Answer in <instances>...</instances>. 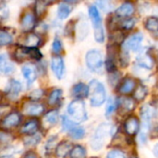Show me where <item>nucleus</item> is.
Returning a JSON list of instances; mask_svg holds the SVG:
<instances>
[{
	"mask_svg": "<svg viewBox=\"0 0 158 158\" xmlns=\"http://www.w3.org/2000/svg\"><path fill=\"white\" fill-rule=\"evenodd\" d=\"M89 97L90 103L93 106H101L106 99V92L104 85L96 81L93 80L89 84Z\"/></svg>",
	"mask_w": 158,
	"mask_h": 158,
	"instance_id": "f257e3e1",
	"label": "nucleus"
},
{
	"mask_svg": "<svg viewBox=\"0 0 158 158\" xmlns=\"http://www.w3.org/2000/svg\"><path fill=\"white\" fill-rule=\"evenodd\" d=\"M113 133V126L109 123H103L101 124L97 130L95 131L93 138H92V143L91 146L94 151L100 150L106 139L108 138L109 135Z\"/></svg>",
	"mask_w": 158,
	"mask_h": 158,
	"instance_id": "f03ea898",
	"label": "nucleus"
},
{
	"mask_svg": "<svg viewBox=\"0 0 158 158\" xmlns=\"http://www.w3.org/2000/svg\"><path fill=\"white\" fill-rule=\"evenodd\" d=\"M154 116V108L151 106H144L142 108L141 111V118H142V127H141V132H140V143H145L147 140L148 131L150 130L152 118Z\"/></svg>",
	"mask_w": 158,
	"mask_h": 158,
	"instance_id": "7ed1b4c3",
	"label": "nucleus"
},
{
	"mask_svg": "<svg viewBox=\"0 0 158 158\" xmlns=\"http://www.w3.org/2000/svg\"><path fill=\"white\" fill-rule=\"evenodd\" d=\"M68 113L77 122H82L88 118L85 105L81 100L72 101L68 106Z\"/></svg>",
	"mask_w": 158,
	"mask_h": 158,
	"instance_id": "20e7f679",
	"label": "nucleus"
},
{
	"mask_svg": "<svg viewBox=\"0 0 158 158\" xmlns=\"http://www.w3.org/2000/svg\"><path fill=\"white\" fill-rule=\"evenodd\" d=\"M85 60L88 69H90L92 71L98 72L103 68V57L98 50L93 49L88 51L85 56Z\"/></svg>",
	"mask_w": 158,
	"mask_h": 158,
	"instance_id": "39448f33",
	"label": "nucleus"
},
{
	"mask_svg": "<svg viewBox=\"0 0 158 158\" xmlns=\"http://www.w3.org/2000/svg\"><path fill=\"white\" fill-rule=\"evenodd\" d=\"M143 40V35L142 32H136L134 34H132L129 39H127V41L125 42L124 44V50L125 51H137L142 44Z\"/></svg>",
	"mask_w": 158,
	"mask_h": 158,
	"instance_id": "423d86ee",
	"label": "nucleus"
},
{
	"mask_svg": "<svg viewBox=\"0 0 158 158\" xmlns=\"http://www.w3.org/2000/svg\"><path fill=\"white\" fill-rule=\"evenodd\" d=\"M44 106L37 102H27L22 107L23 113L27 116H39L44 112Z\"/></svg>",
	"mask_w": 158,
	"mask_h": 158,
	"instance_id": "0eeeda50",
	"label": "nucleus"
},
{
	"mask_svg": "<svg viewBox=\"0 0 158 158\" xmlns=\"http://www.w3.org/2000/svg\"><path fill=\"white\" fill-rule=\"evenodd\" d=\"M20 115L18 112H12L6 115L1 121V127L6 130L17 127L20 122Z\"/></svg>",
	"mask_w": 158,
	"mask_h": 158,
	"instance_id": "6e6552de",
	"label": "nucleus"
},
{
	"mask_svg": "<svg viewBox=\"0 0 158 158\" xmlns=\"http://www.w3.org/2000/svg\"><path fill=\"white\" fill-rule=\"evenodd\" d=\"M124 129H125V132L128 135H130V136L135 135L136 133H138V131L140 130L139 119L133 116L129 117L124 123Z\"/></svg>",
	"mask_w": 158,
	"mask_h": 158,
	"instance_id": "1a4fd4ad",
	"label": "nucleus"
},
{
	"mask_svg": "<svg viewBox=\"0 0 158 158\" xmlns=\"http://www.w3.org/2000/svg\"><path fill=\"white\" fill-rule=\"evenodd\" d=\"M51 68H52V70H53L54 74L56 75V77L57 79L60 80V79L63 78L64 72H65V65H64L63 59L59 56L52 57Z\"/></svg>",
	"mask_w": 158,
	"mask_h": 158,
	"instance_id": "9d476101",
	"label": "nucleus"
},
{
	"mask_svg": "<svg viewBox=\"0 0 158 158\" xmlns=\"http://www.w3.org/2000/svg\"><path fill=\"white\" fill-rule=\"evenodd\" d=\"M117 104H118V108L120 110L122 113H128L131 112L135 108V101L133 98L131 97H120L117 99Z\"/></svg>",
	"mask_w": 158,
	"mask_h": 158,
	"instance_id": "9b49d317",
	"label": "nucleus"
},
{
	"mask_svg": "<svg viewBox=\"0 0 158 158\" xmlns=\"http://www.w3.org/2000/svg\"><path fill=\"white\" fill-rule=\"evenodd\" d=\"M137 65L140 68L152 69L155 66V60L148 52H142L137 56Z\"/></svg>",
	"mask_w": 158,
	"mask_h": 158,
	"instance_id": "f8f14e48",
	"label": "nucleus"
},
{
	"mask_svg": "<svg viewBox=\"0 0 158 158\" xmlns=\"http://www.w3.org/2000/svg\"><path fill=\"white\" fill-rule=\"evenodd\" d=\"M35 16L31 12H26L20 20V26L22 31H31L35 26Z\"/></svg>",
	"mask_w": 158,
	"mask_h": 158,
	"instance_id": "ddd939ff",
	"label": "nucleus"
},
{
	"mask_svg": "<svg viewBox=\"0 0 158 158\" xmlns=\"http://www.w3.org/2000/svg\"><path fill=\"white\" fill-rule=\"evenodd\" d=\"M71 94L77 100H81L89 95V86L81 82L77 83L73 86Z\"/></svg>",
	"mask_w": 158,
	"mask_h": 158,
	"instance_id": "4468645a",
	"label": "nucleus"
},
{
	"mask_svg": "<svg viewBox=\"0 0 158 158\" xmlns=\"http://www.w3.org/2000/svg\"><path fill=\"white\" fill-rule=\"evenodd\" d=\"M134 12V6L130 2L123 3L118 9L116 10V16L118 18H129Z\"/></svg>",
	"mask_w": 158,
	"mask_h": 158,
	"instance_id": "2eb2a0df",
	"label": "nucleus"
},
{
	"mask_svg": "<svg viewBox=\"0 0 158 158\" xmlns=\"http://www.w3.org/2000/svg\"><path fill=\"white\" fill-rule=\"evenodd\" d=\"M72 149H73V147L71 146V144L69 142L63 141L56 146V156L57 158H66L69 156V154L70 155Z\"/></svg>",
	"mask_w": 158,
	"mask_h": 158,
	"instance_id": "dca6fc26",
	"label": "nucleus"
},
{
	"mask_svg": "<svg viewBox=\"0 0 158 158\" xmlns=\"http://www.w3.org/2000/svg\"><path fill=\"white\" fill-rule=\"evenodd\" d=\"M21 91V84L16 81V80H11L8 83V86H7V89H6V94L7 96L14 100L18 97L19 94L20 93Z\"/></svg>",
	"mask_w": 158,
	"mask_h": 158,
	"instance_id": "f3484780",
	"label": "nucleus"
},
{
	"mask_svg": "<svg viewBox=\"0 0 158 158\" xmlns=\"http://www.w3.org/2000/svg\"><path fill=\"white\" fill-rule=\"evenodd\" d=\"M145 29L153 35L154 38L158 39V18L149 17L146 19L144 23Z\"/></svg>",
	"mask_w": 158,
	"mask_h": 158,
	"instance_id": "a211bd4d",
	"label": "nucleus"
},
{
	"mask_svg": "<svg viewBox=\"0 0 158 158\" xmlns=\"http://www.w3.org/2000/svg\"><path fill=\"white\" fill-rule=\"evenodd\" d=\"M0 71L4 75H9L14 71L13 64L5 54L0 56Z\"/></svg>",
	"mask_w": 158,
	"mask_h": 158,
	"instance_id": "6ab92c4d",
	"label": "nucleus"
},
{
	"mask_svg": "<svg viewBox=\"0 0 158 158\" xmlns=\"http://www.w3.org/2000/svg\"><path fill=\"white\" fill-rule=\"evenodd\" d=\"M39 129V122L37 119H31L27 121L20 129V132L23 134L33 135Z\"/></svg>",
	"mask_w": 158,
	"mask_h": 158,
	"instance_id": "aec40b11",
	"label": "nucleus"
},
{
	"mask_svg": "<svg viewBox=\"0 0 158 158\" xmlns=\"http://www.w3.org/2000/svg\"><path fill=\"white\" fill-rule=\"evenodd\" d=\"M21 71H22V74L24 76V78L27 80L28 81V84H31L36 77H37V72H36V69L33 66H31V65H25L22 67L21 69Z\"/></svg>",
	"mask_w": 158,
	"mask_h": 158,
	"instance_id": "412c9836",
	"label": "nucleus"
},
{
	"mask_svg": "<svg viewBox=\"0 0 158 158\" xmlns=\"http://www.w3.org/2000/svg\"><path fill=\"white\" fill-rule=\"evenodd\" d=\"M136 81L132 78H126L120 84L118 88V92L123 94H127L131 93L133 90H135Z\"/></svg>",
	"mask_w": 158,
	"mask_h": 158,
	"instance_id": "4be33fe9",
	"label": "nucleus"
},
{
	"mask_svg": "<svg viewBox=\"0 0 158 158\" xmlns=\"http://www.w3.org/2000/svg\"><path fill=\"white\" fill-rule=\"evenodd\" d=\"M89 16L92 19L93 25L94 29L102 27V18L100 16V13L98 11V8L95 6H91L89 7Z\"/></svg>",
	"mask_w": 158,
	"mask_h": 158,
	"instance_id": "5701e85b",
	"label": "nucleus"
},
{
	"mask_svg": "<svg viewBox=\"0 0 158 158\" xmlns=\"http://www.w3.org/2000/svg\"><path fill=\"white\" fill-rule=\"evenodd\" d=\"M59 116L56 110H51L49 112H47L44 117V125H45L47 128L53 127L54 125L56 124V122L58 121Z\"/></svg>",
	"mask_w": 158,
	"mask_h": 158,
	"instance_id": "b1692460",
	"label": "nucleus"
},
{
	"mask_svg": "<svg viewBox=\"0 0 158 158\" xmlns=\"http://www.w3.org/2000/svg\"><path fill=\"white\" fill-rule=\"evenodd\" d=\"M71 10H72V6L69 3L62 2L59 4L58 8H57V16L61 19H67L69 15L70 14Z\"/></svg>",
	"mask_w": 158,
	"mask_h": 158,
	"instance_id": "393cba45",
	"label": "nucleus"
},
{
	"mask_svg": "<svg viewBox=\"0 0 158 158\" xmlns=\"http://www.w3.org/2000/svg\"><path fill=\"white\" fill-rule=\"evenodd\" d=\"M41 43L40 37L35 33H30L26 36L24 44L27 45V47L30 48H36V46Z\"/></svg>",
	"mask_w": 158,
	"mask_h": 158,
	"instance_id": "a878e982",
	"label": "nucleus"
},
{
	"mask_svg": "<svg viewBox=\"0 0 158 158\" xmlns=\"http://www.w3.org/2000/svg\"><path fill=\"white\" fill-rule=\"evenodd\" d=\"M69 135L72 138V139H76V140H80L82 139L85 135V130L83 127L77 125L76 127H74L69 132Z\"/></svg>",
	"mask_w": 158,
	"mask_h": 158,
	"instance_id": "bb28decb",
	"label": "nucleus"
},
{
	"mask_svg": "<svg viewBox=\"0 0 158 158\" xmlns=\"http://www.w3.org/2000/svg\"><path fill=\"white\" fill-rule=\"evenodd\" d=\"M148 94V90L143 85H139L135 90L133 94V98L137 101H143Z\"/></svg>",
	"mask_w": 158,
	"mask_h": 158,
	"instance_id": "cd10ccee",
	"label": "nucleus"
},
{
	"mask_svg": "<svg viewBox=\"0 0 158 158\" xmlns=\"http://www.w3.org/2000/svg\"><path fill=\"white\" fill-rule=\"evenodd\" d=\"M69 156L70 158H86V150L81 145H75Z\"/></svg>",
	"mask_w": 158,
	"mask_h": 158,
	"instance_id": "c85d7f7f",
	"label": "nucleus"
},
{
	"mask_svg": "<svg viewBox=\"0 0 158 158\" xmlns=\"http://www.w3.org/2000/svg\"><path fill=\"white\" fill-rule=\"evenodd\" d=\"M62 96V91L60 89H55L51 92L48 97V104L50 106H55L58 103Z\"/></svg>",
	"mask_w": 158,
	"mask_h": 158,
	"instance_id": "c756f323",
	"label": "nucleus"
},
{
	"mask_svg": "<svg viewBox=\"0 0 158 158\" xmlns=\"http://www.w3.org/2000/svg\"><path fill=\"white\" fill-rule=\"evenodd\" d=\"M125 39L124 33L121 31H113L110 33V41L113 43V44H118L120 43H122Z\"/></svg>",
	"mask_w": 158,
	"mask_h": 158,
	"instance_id": "7c9ffc66",
	"label": "nucleus"
},
{
	"mask_svg": "<svg viewBox=\"0 0 158 158\" xmlns=\"http://www.w3.org/2000/svg\"><path fill=\"white\" fill-rule=\"evenodd\" d=\"M12 40H13V38L9 32L6 31L5 30H1V31H0V44L2 46L11 44Z\"/></svg>",
	"mask_w": 158,
	"mask_h": 158,
	"instance_id": "2f4dec72",
	"label": "nucleus"
},
{
	"mask_svg": "<svg viewBox=\"0 0 158 158\" xmlns=\"http://www.w3.org/2000/svg\"><path fill=\"white\" fill-rule=\"evenodd\" d=\"M78 124H76L74 121H71V120H69L68 118H66V117H63L62 118V128H63V130L65 131H68V132H69L74 127H76Z\"/></svg>",
	"mask_w": 158,
	"mask_h": 158,
	"instance_id": "473e14b6",
	"label": "nucleus"
},
{
	"mask_svg": "<svg viewBox=\"0 0 158 158\" xmlns=\"http://www.w3.org/2000/svg\"><path fill=\"white\" fill-rule=\"evenodd\" d=\"M117 107H118L117 100H115L113 97H110L109 100H108V104H107V106H106V116H110L111 114H113V112L116 110Z\"/></svg>",
	"mask_w": 158,
	"mask_h": 158,
	"instance_id": "72a5a7b5",
	"label": "nucleus"
},
{
	"mask_svg": "<svg viewBox=\"0 0 158 158\" xmlns=\"http://www.w3.org/2000/svg\"><path fill=\"white\" fill-rule=\"evenodd\" d=\"M135 23H136V19H132V18H128L126 19H124L123 21H121V28L123 30H126V31H130L131 30L134 26H135Z\"/></svg>",
	"mask_w": 158,
	"mask_h": 158,
	"instance_id": "f704fd0d",
	"label": "nucleus"
},
{
	"mask_svg": "<svg viewBox=\"0 0 158 158\" xmlns=\"http://www.w3.org/2000/svg\"><path fill=\"white\" fill-rule=\"evenodd\" d=\"M47 2H43V1H38L35 3V13L37 16H42L44 12L45 11Z\"/></svg>",
	"mask_w": 158,
	"mask_h": 158,
	"instance_id": "c9c22d12",
	"label": "nucleus"
},
{
	"mask_svg": "<svg viewBox=\"0 0 158 158\" xmlns=\"http://www.w3.org/2000/svg\"><path fill=\"white\" fill-rule=\"evenodd\" d=\"M94 39L98 43H102L105 40V32H104V28L99 27L94 29Z\"/></svg>",
	"mask_w": 158,
	"mask_h": 158,
	"instance_id": "e433bc0d",
	"label": "nucleus"
},
{
	"mask_svg": "<svg viewBox=\"0 0 158 158\" xmlns=\"http://www.w3.org/2000/svg\"><path fill=\"white\" fill-rule=\"evenodd\" d=\"M12 139H13V137L10 135V134H8V133H6V132H1V134H0V141H1V145H2V147L4 146V145H7L11 141H12Z\"/></svg>",
	"mask_w": 158,
	"mask_h": 158,
	"instance_id": "4c0bfd02",
	"label": "nucleus"
},
{
	"mask_svg": "<svg viewBox=\"0 0 158 158\" xmlns=\"http://www.w3.org/2000/svg\"><path fill=\"white\" fill-rule=\"evenodd\" d=\"M106 158H125V154L118 149L116 150H112L107 154Z\"/></svg>",
	"mask_w": 158,
	"mask_h": 158,
	"instance_id": "58836bf2",
	"label": "nucleus"
},
{
	"mask_svg": "<svg viewBox=\"0 0 158 158\" xmlns=\"http://www.w3.org/2000/svg\"><path fill=\"white\" fill-rule=\"evenodd\" d=\"M52 48L55 54H59L61 52L62 49V44H61V41L58 38H55L53 44H52Z\"/></svg>",
	"mask_w": 158,
	"mask_h": 158,
	"instance_id": "ea45409f",
	"label": "nucleus"
},
{
	"mask_svg": "<svg viewBox=\"0 0 158 158\" xmlns=\"http://www.w3.org/2000/svg\"><path fill=\"white\" fill-rule=\"evenodd\" d=\"M39 142H40V137H39V136L31 135V138L26 139L25 143H26L27 145H35V144H37Z\"/></svg>",
	"mask_w": 158,
	"mask_h": 158,
	"instance_id": "a19ab883",
	"label": "nucleus"
},
{
	"mask_svg": "<svg viewBox=\"0 0 158 158\" xmlns=\"http://www.w3.org/2000/svg\"><path fill=\"white\" fill-rule=\"evenodd\" d=\"M42 95H43V91L38 89V90H35V91L31 92L29 94V97L31 99H32V100H38V99H40L42 97Z\"/></svg>",
	"mask_w": 158,
	"mask_h": 158,
	"instance_id": "79ce46f5",
	"label": "nucleus"
},
{
	"mask_svg": "<svg viewBox=\"0 0 158 158\" xmlns=\"http://www.w3.org/2000/svg\"><path fill=\"white\" fill-rule=\"evenodd\" d=\"M56 141V136H53V137H51V138L47 141L46 145H45V150H46L47 152L50 151V150L52 149V147L55 146Z\"/></svg>",
	"mask_w": 158,
	"mask_h": 158,
	"instance_id": "37998d69",
	"label": "nucleus"
},
{
	"mask_svg": "<svg viewBox=\"0 0 158 158\" xmlns=\"http://www.w3.org/2000/svg\"><path fill=\"white\" fill-rule=\"evenodd\" d=\"M5 9H6V6L2 4V5H1V7H0V10H1L0 12H1V18H2V19L6 18V17L8 16V15H7V14H8V11H7V10L5 11Z\"/></svg>",
	"mask_w": 158,
	"mask_h": 158,
	"instance_id": "c03bdc74",
	"label": "nucleus"
},
{
	"mask_svg": "<svg viewBox=\"0 0 158 158\" xmlns=\"http://www.w3.org/2000/svg\"><path fill=\"white\" fill-rule=\"evenodd\" d=\"M22 158H38L37 157V155L33 152H29L27 154L24 155V156Z\"/></svg>",
	"mask_w": 158,
	"mask_h": 158,
	"instance_id": "a18cd8bd",
	"label": "nucleus"
},
{
	"mask_svg": "<svg viewBox=\"0 0 158 158\" xmlns=\"http://www.w3.org/2000/svg\"><path fill=\"white\" fill-rule=\"evenodd\" d=\"M154 153H155V155L156 156L158 157V144L155 147V150H154Z\"/></svg>",
	"mask_w": 158,
	"mask_h": 158,
	"instance_id": "49530a36",
	"label": "nucleus"
},
{
	"mask_svg": "<svg viewBox=\"0 0 158 158\" xmlns=\"http://www.w3.org/2000/svg\"><path fill=\"white\" fill-rule=\"evenodd\" d=\"M1 158H12V156H2Z\"/></svg>",
	"mask_w": 158,
	"mask_h": 158,
	"instance_id": "de8ad7c7",
	"label": "nucleus"
},
{
	"mask_svg": "<svg viewBox=\"0 0 158 158\" xmlns=\"http://www.w3.org/2000/svg\"><path fill=\"white\" fill-rule=\"evenodd\" d=\"M131 158H136V157H131Z\"/></svg>",
	"mask_w": 158,
	"mask_h": 158,
	"instance_id": "09e8293b",
	"label": "nucleus"
}]
</instances>
